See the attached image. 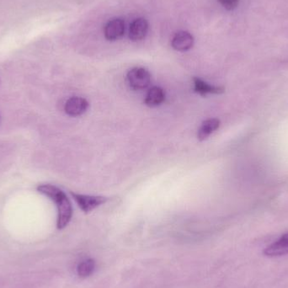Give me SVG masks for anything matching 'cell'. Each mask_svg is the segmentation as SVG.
I'll use <instances>...</instances> for the list:
<instances>
[{"label":"cell","instance_id":"6","mask_svg":"<svg viewBox=\"0 0 288 288\" xmlns=\"http://www.w3.org/2000/svg\"><path fill=\"white\" fill-rule=\"evenodd\" d=\"M173 48L176 51H186L192 48L194 45V37L191 33L187 32H177L171 41Z\"/></svg>","mask_w":288,"mask_h":288},{"label":"cell","instance_id":"7","mask_svg":"<svg viewBox=\"0 0 288 288\" xmlns=\"http://www.w3.org/2000/svg\"><path fill=\"white\" fill-rule=\"evenodd\" d=\"M148 23L144 18L136 19L130 27L129 37L133 41H142L148 33Z\"/></svg>","mask_w":288,"mask_h":288},{"label":"cell","instance_id":"2","mask_svg":"<svg viewBox=\"0 0 288 288\" xmlns=\"http://www.w3.org/2000/svg\"><path fill=\"white\" fill-rule=\"evenodd\" d=\"M126 80L132 89L144 90L150 85L151 74L146 68H134L127 73Z\"/></svg>","mask_w":288,"mask_h":288},{"label":"cell","instance_id":"8","mask_svg":"<svg viewBox=\"0 0 288 288\" xmlns=\"http://www.w3.org/2000/svg\"><path fill=\"white\" fill-rule=\"evenodd\" d=\"M194 90L195 92L197 93L201 96H206L208 94H215V95H220L224 92V88L220 86H214V85H209L203 80L199 77H194Z\"/></svg>","mask_w":288,"mask_h":288},{"label":"cell","instance_id":"13","mask_svg":"<svg viewBox=\"0 0 288 288\" xmlns=\"http://www.w3.org/2000/svg\"><path fill=\"white\" fill-rule=\"evenodd\" d=\"M240 0H218V2L225 8L226 10H234L240 4Z\"/></svg>","mask_w":288,"mask_h":288},{"label":"cell","instance_id":"5","mask_svg":"<svg viewBox=\"0 0 288 288\" xmlns=\"http://www.w3.org/2000/svg\"><path fill=\"white\" fill-rule=\"evenodd\" d=\"M89 103L82 97H72L65 103L64 111L70 116H78L84 114L87 111Z\"/></svg>","mask_w":288,"mask_h":288},{"label":"cell","instance_id":"9","mask_svg":"<svg viewBox=\"0 0 288 288\" xmlns=\"http://www.w3.org/2000/svg\"><path fill=\"white\" fill-rule=\"evenodd\" d=\"M288 253V232L265 250L268 256H279Z\"/></svg>","mask_w":288,"mask_h":288},{"label":"cell","instance_id":"12","mask_svg":"<svg viewBox=\"0 0 288 288\" xmlns=\"http://www.w3.org/2000/svg\"><path fill=\"white\" fill-rule=\"evenodd\" d=\"M95 262L94 259H86L85 261L81 262L78 267H77V275L81 278H86L92 275L93 272L95 271Z\"/></svg>","mask_w":288,"mask_h":288},{"label":"cell","instance_id":"10","mask_svg":"<svg viewBox=\"0 0 288 288\" xmlns=\"http://www.w3.org/2000/svg\"><path fill=\"white\" fill-rule=\"evenodd\" d=\"M220 121L217 118L208 119L204 121L199 128L197 138L199 141H205L220 126Z\"/></svg>","mask_w":288,"mask_h":288},{"label":"cell","instance_id":"4","mask_svg":"<svg viewBox=\"0 0 288 288\" xmlns=\"http://www.w3.org/2000/svg\"><path fill=\"white\" fill-rule=\"evenodd\" d=\"M125 33V22L121 18L111 19L104 27V37L108 41H116L123 37Z\"/></svg>","mask_w":288,"mask_h":288},{"label":"cell","instance_id":"1","mask_svg":"<svg viewBox=\"0 0 288 288\" xmlns=\"http://www.w3.org/2000/svg\"><path fill=\"white\" fill-rule=\"evenodd\" d=\"M37 191L47 196L56 204L58 212L57 226L58 229L65 228L73 216V207L68 196L62 190L53 185H41L37 187Z\"/></svg>","mask_w":288,"mask_h":288},{"label":"cell","instance_id":"3","mask_svg":"<svg viewBox=\"0 0 288 288\" xmlns=\"http://www.w3.org/2000/svg\"><path fill=\"white\" fill-rule=\"evenodd\" d=\"M70 195L73 200L77 202L80 208L85 213H90L94 209L101 206L108 201V198L104 196H89V195H82L73 192H70Z\"/></svg>","mask_w":288,"mask_h":288},{"label":"cell","instance_id":"11","mask_svg":"<svg viewBox=\"0 0 288 288\" xmlns=\"http://www.w3.org/2000/svg\"><path fill=\"white\" fill-rule=\"evenodd\" d=\"M165 93L163 89L153 86L148 90L145 97V104L149 107H159L165 101Z\"/></svg>","mask_w":288,"mask_h":288}]
</instances>
